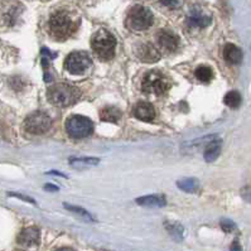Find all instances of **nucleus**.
<instances>
[{
	"mask_svg": "<svg viewBox=\"0 0 251 251\" xmlns=\"http://www.w3.org/2000/svg\"><path fill=\"white\" fill-rule=\"evenodd\" d=\"M225 105H227L231 109H237L241 105V95L237 91H230L225 95L224 98Z\"/></svg>",
	"mask_w": 251,
	"mask_h": 251,
	"instance_id": "20",
	"label": "nucleus"
},
{
	"mask_svg": "<svg viewBox=\"0 0 251 251\" xmlns=\"http://www.w3.org/2000/svg\"><path fill=\"white\" fill-rule=\"evenodd\" d=\"M41 239V233L37 227H27L24 228L18 236V242L23 246L37 245Z\"/></svg>",
	"mask_w": 251,
	"mask_h": 251,
	"instance_id": "13",
	"label": "nucleus"
},
{
	"mask_svg": "<svg viewBox=\"0 0 251 251\" xmlns=\"http://www.w3.org/2000/svg\"><path fill=\"white\" fill-rule=\"evenodd\" d=\"M153 22V13L143 5H134L127 13L126 24L133 30L148 29L151 27Z\"/></svg>",
	"mask_w": 251,
	"mask_h": 251,
	"instance_id": "5",
	"label": "nucleus"
},
{
	"mask_svg": "<svg viewBox=\"0 0 251 251\" xmlns=\"http://www.w3.org/2000/svg\"><path fill=\"white\" fill-rule=\"evenodd\" d=\"M177 186L182 191L188 193H195L200 189V183H198V180L195 179V178H186V179L179 180V182H177Z\"/></svg>",
	"mask_w": 251,
	"mask_h": 251,
	"instance_id": "18",
	"label": "nucleus"
},
{
	"mask_svg": "<svg viewBox=\"0 0 251 251\" xmlns=\"http://www.w3.org/2000/svg\"><path fill=\"white\" fill-rule=\"evenodd\" d=\"M136 56L138 58L144 63H154L159 61L160 54L159 50L157 47H154L151 43H144V45H140L136 50Z\"/></svg>",
	"mask_w": 251,
	"mask_h": 251,
	"instance_id": "11",
	"label": "nucleus"
},
{
	"mask_svg": "<svg viewBox=\"0 0 251 251\" xmlns=\"http://www.w3.org/2000/svg\"><path fill=\"white\" fill-rule=\"evenodd\" d=\"M222 143L219 139H211L210 142L207 143L206 147H204L203 157L206 162H213L219 158L220 153H221Z\"/></svg>",
	"mask_w": 251,
	"mask_h": 251,
	"instance_id": "14",
	"label": "nucleus"
},
{
	"mask_svg": "<svg viewBox=\"0 0 251 251\" xmlns=\"http://www.w3.org/2000/svg\"><path fill=\"white\" fill-rule=\"evenodd\" d=\"M133 114L136 119L142 121H151L155 118V110L149 102H139L134 106Z\"/></svg>",
	"mask_w": 251,
	"mask_h": 251,
	"instance_id": "12",
	"label": "nucleus"
},
{
	"mask_svg": "<svg viewBox=\"0 0 251 251\" xmlns=\"http://www.w3.org/2000/svg\"><path fill=\"white\" fill-rule=\"evenodd\" d=\"M91 65V57L86 52H72L65 61V68L72 75L85 74Z\"/></svg>",
	"mask_w": 251,
	"mask_h": 251,
	"instance_id": "8",
	"label": "nucleus"
},
{
	"mask_svg": "<svg viewBox=\"0 0 251 251\" xmlns=\"http://www.w3.org/2000/svg\"><path fill=\"white\" fill-rule=\"evenodd\" d=\"M65 207L67 208V210L72 211V212L75 213H78L80 216H82V217H85V219H89V220H92L91 215H90L89 212L86 210H83V208H81V207H76V206H71V204H65Z\"/></svg>",
	"mask_w": 251,
	"mask_h": 251,
	"instance_id": "23",
	"label": "nucleus"
},
{
	"mask_svg": "<svg viewBox=\"0 0 251 251\" xmlns=\"http://www.w3.org/2000/svg\"><path fill=\"white\" fill-rule=\"evenodd\" d=\"M167 77L159 71H149L145 74L142 81V90L147 95H164L169 90Z\"/></svg>",
	"mask_w": 251,
	"mask_h": 251,
	"instance_id": "4",
	"label": "nucleus"
},
{
	"mask_svg": "<svg viewBox=\"0 0 251 251\" xmlns=\"http://www.w3.org/2000/svg\"><path fill=\"white\" fill-rule=\"evenodd\" d=\"M91 47L94 53L101 61H109V59L115 56L116 39L110 32L105 29H100L92 36Z\"/></svg>",
	"mask_w": 251,
	"mask_h": 251,
	"instance_id": "1",
	"label": "nucleus"
},
{
	"mask_svg": "<svg viewBox=\"0 0 251 251\" xmlns=\"http://www.w3.org/2000/svg\"><path fill=\"white\" fill-rule=\"evenodd\" d=\"M157 43L160 50L166 52H175L179 45V39L171 30H159L157 33Z\"/></svg>",
	"mask_w": 251,
	"mask_h": 251,
	"instance_id": "10",
	"label": "nucleus"
},
{
	"mask_svg": "<svg viewBox=\"0 0 251 251\" xmlns=\"http://www.w3.org/2000/svg\"><path fill=\"white\" fill-rule=\"evenodd\" d=\"M224 58L230 65H239L242 61V50L237 46L228 43L224 48Z\"/></svg>",
	"mask_w": 251,
	"mask_h": 251,
	"instance_id": "15",
	"label": "nucleus"
},
{
	"mask_svg": "<svg viewBox=\"0 0 251 251\" xmlns=\"http://www.w3.org/2000/svg\"><path fill=\"white\" fill-rule=\"evenodd\" d=\"M195 75L197 80H200L201 82H210L213 77V71L212 68L208 67V66H198L196 68Z\"/></svg>",
	"mask_w": 251,
	"mask_h": 251,
	"instance_id": "19",
	"label": "nucleus"
},
{
	"mask_svg": "<svg viewBox=\"0 0 251 251\" xmlns=\"http://www.w3.org/2000/svg\"><path fill=\"white\" fill-rule=\"evenodd\" d=\"M56 251H75V250H72V249H70V248H61Z\"/></svg>",
	"mask_w": 251,
	"mask_h": 251,
	"instance_id": "29",
	"label": "nucleus"
},
{
	"mask_svg": "<svg viewBox=\"0 0 251 251\" xmlns=\"http://www.w3.org/2000/svg\"><path fill=\"white\" fill-rule=\"evenodd\" d=\"M241 197L245 200L246 202L251 203V187H244L241 189Z\"/></svg>",
	"mask_w": 251,
	"mask_h": 251,
	"instance_id": "25",
	"label": "nucleus"
},
{
	"mask_svg": "<svg viewBox=\"0 0 251 251\" xmlns=\"http://www.w3.org/2000/svg\"><path fill=\"white\" fill-rule=\"evenodd\" d=\"M220 225H221V228L225 232H232V231L236 230V225H235V222L231 221V220L228 219L221 220Z\"/></svg>",
	"mask_w": 251,
	"mask_h": 251,
	"instance_id": "24",
	"label": "nucleus"
},
{
	"mask_svg": "<svg viewBox=\"0 0 251 251\" xmlns=\"http://www.w3.org/2000/svg\"><path fill=\"white\" fill-rule=\"evenodd\" d=\"M121 111L118 107L106 106L100 111V118L102 121H109V123H118L121 119Z\"/></svg>",
	"mask_w": 251,
	"mask_h": 251,
	"instance_id": "17",
	"label": "nucleus"
},
{
	"mask_svg": "<svg viewBox=\"0 0 251 251\" xmlns=\"http://www.w3.org/2000/svg\"><path fill=\"white\" fill-rule=\"evenodd\" d=\"M212 22L211 15L204 13L200 6H193L187 15V24L192 28H206Z\"/></svg>",
	"mask_w": 251,
	"mask_h": 251,
	"instance_id": "9",
	"label": "nucleus"
},
{
	"mask_svg": "<svg viewBox=\"0 0 251 251\" xmlns=\"http://www.w3.org/2000/svg\"><path fill=\"white\" fill-rule=\"evenodd\" d=\"M45 189L46 191H50V192H56V191H58V187L53 186V184H46Z\"/></svg>",
	"mask_w": 251,
	"mask_h": 251,
	"instance_id": "28",
	"label": "nucleus"
},
{
	"mask_svg": "<svg viewBox=\"0 0 251 251\" xmlns=\"http://www.w3.org/2000/svg\"><path fill=\"white\" fill-rule=\"evenodd\" d=\"M167 230L169 231L172 236L175 237L176 240H182V235H183V227L178 224H172V222H168L166 224Z\"/></svg>",
	"mask_w": 251,
	"mask_h": 251,
	"instance_id": "22",
	"label": "nucleus"
},
{
	"mask_svg": "<svg viewBox=\"0 0 251 251\" xmlns=\"http://www.w3.org/2000/svg\"><path fill=\"white\" fill-rule=\"evenodd\" d=\"M100 160L98 158L90 157V158H74V159L70 160V164L71 166L76 167H89V166H96L99 164Z\"/></svg>",
	"mask_w": 251,
	"mask_h": 251,
	"instance_id": "21",
	"label": "nucleus"
},
{
	"mask_svg": "<svg viewBox=\"0 0 251 251\" xmlns=\"http://www.w3.org/2000/svg\"><path fill=\"white\" fill-rule=\"evenodd\" d=\"M180 1H182V0H160V3L169 6V8H177L180 4Z\"/></svg>",
	"mask_w": 251,
	"mask_h": 251,
	"instance_id": "26",
	"label": "nucleus"
},
{
	"mask_svg": "<svg viewBox=\"0 0 251 251\" xmlns=\"http://www.w3.org/2000/svg\"><path fill=\"white\" fill-rule=\"evenodd\" d=\"M136 203L145 207H163L166 206L167 201L163 195H149L138 198Z\"/></svg>",
	"mask_w": 251,
	"mask_h": 251,
	"instance_id": "16",
	"label": "nucleus"
},
{
	"mask_svg": "<svg viewBox=\"0 0 251 251\" xmlns=\"http://www.w3.org/2000/svg\"><path fill=\"white\" fill-rule=\"evenodd\" d=\"M48 27L52 37L58 41H65L76 30V24L66 12H56L50 15Z\"/></svg>",
	"mask_w": 251,
	"mask_h": 251,
	"instance_id": "3",
	"label": "nucleus"
},
{
	"mask_svg": "<svg viewBox=\"0 0 251 251\" xmlns=\"http://www.w3.org/2000/svg\"><path fill=\"white\" fill-rule=\"evenodd\" d=\"M66 130L71 138L82 139L91 135L94 131V124L90 119L81 115H74L66 121Z\"/></svg>",
	"mask_w": 251,
	"mask_h": 251,
	"instance_id": "6",
	"label": "nucleus"
},
{
	"mask_svg": "<svg viewBox=\"0 0 251 251\" xmlns=\"http://www.w3.org/2000/svg\"><path fill=\"white\" fill-rule=\"evenodd\" d=\"M80 92L75 86L67 83H57L50 86L47 91V98L50 102L59 107H67L74 105L78 100Z\"/></svg>",
	"mask_w": 251,
	"mask_h": 251,
	"instance_id": "2",
	"label": "nucleus"
},
{
	"mask_svg": "<svg viewBox=\"0 0 251 251\" xmlns=\"http://www.w3.org/2000/svg\"><path fill=\"white\" fill-rule=\"evenodd\" d=\"M50 126H52V120L46 112L42 111L33 112L24 121L25 130L30 134H36V135L45 134L46 131L50 130Z\"/></svg>",
	"mask_w": 251,
	"mask_h": 251,
	"instance_id": "7",
	"label": "nucleus"
},
{
	"mask_svg": "<svg viewBox=\"0 0 251 251\" xmlns=\"http://www.w3.org/2000/svg\"><path fill=\"white\" fill-rule=\"evenodd\" d=\"M230 251H242L241 245H240V242L237 241V240H235V241L232 242V245H231Z\"/></svg>",
	"mask_w": 251,
	"mask_h": 251,
	"instance_id": "27",
	"label": "nucleus"
}]
</instances>
